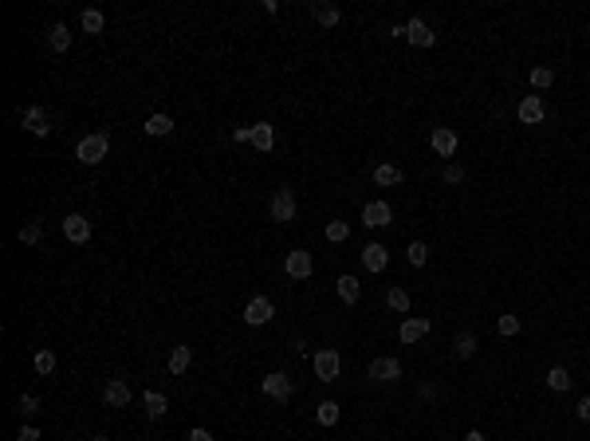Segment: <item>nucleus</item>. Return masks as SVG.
I'll use <instances>...</instances> for the list:
<instances>
[{
	"label": "nucleus",
	"mask_w": 590,
	"mask_h": 441,
	"mask_svg": "<svg viewBox=\"0 0 590 441\" xmlns=\"http://www.w3.org/2000/svg\"><path fill=\"white\" fill-rule=\"evenodd\" d=\"M103 24H107V20H103V12H98V8H83V32H87V36H98V32H103Z\"/></svg>",
	"instance_id": "nucleus-26"
},
{
	"label": "nucleus",
	"mask_w": 590,
	"mask_h": 441,
	"mask_svg": "<svg viewBox=\"0 0 590 441\" xmlns=\"http://www.w3.org/2000/svg\"><path fill=\"white\" fill-rule=\"evenodd\" d=\"M319 422H323V426H335V422H339V402H319Z\"/></svg>",
	"instance_id": "nucleus-34"
},
{
	"label": "nucleus",
	"mask_w": 590,
	"mask_h": 441,
	"mask_svg": "<svg viewBox=\"0 0 590 441\" xmlns=\"http://www.w3.org/2000/svg\"><path fill=\"white\" fill-rule=\"evenodd\" d=\"M107 150H110L107 130H95V134H87L79 146H75V158H79L83 165H98L103 158H107Z\"/></svg>",
	"instance_id": "nucleus-1"
},
{
	"label": "nucleus",
	"mask_w": 590,
	"mask_h": 441,
	"mask_svg": "<svg viewBox=\"0 0 590 441\" xmlns=\"http://www.w3.org/2000/svg\"><path fill=\"white\" fill-rule=\"evenodd\" d=\"M189 362H193V347H173L169 351V374L173 378H181V374L189 371Z\"/></svg>",
	"instance_id": "nucleus-18"
},
{
	"label": "nucleus",
	"mask_w": 590,
	"mask_h": 441,
	"mask_svg": "<svg viewBox=\"0 0 590 441\" xmlns=\"http://www.w3.org/2000/svg\"><path fill=\"white\" fill-rule=\"evenodd\" d=\"M311 268H315V260H311V252H288V260H284V272H288V280H307L311 276Z\"/></svg>",
	"instance_id": "nucleus-8"
},
{
	"label": "nucleus",
	"mask_w": 590,
	"mask_h": 441,
	"mask_svg": "<svg viewBox=\"0 0 590 441\" xmlns=\"http://www.w3.org/2000/svg\"><path fill=\"white\" fill-rule=\"evenodd\" d=\"M146 134H150V138L173 134V119H169V114H150V119H146Z\"/></svg>",
	"instance_id": "nucleus-20"
},
{
	"label": "nucleus",
	"mask_w": 590,
	"mask_h": 441,
	"mask_svg": "<svg viewBox=\"0 0 590 441\" xmlns=\"http://www.w3.org/2000/svg\"><path fill=\"white\" fill-rule=\"evenodd\" d=\"M315 374H319V382H335L339 378V351H319L315 355Z\"/></svg>",
	"instance_id": "nucleus-12"
},
{
	"label": "nucleus",
	"mask_w": 590,
	"mask_h": 441,
	"mask_svg": "<svg viewBox=\"0 0 590 441\" xmlns=\"http://www.w3.org/2000/svg\"><path fill=\"white\" fill-rule=\"evenodd\" d=\"M516 114H520V123H527V126L543 123V99H539V95H527L520 103V110H516Z\"/></svg>",
	"instance_id": "nucleus-16"
},
{
	"label": "nucleus",
	"mask_w": 590,
	"mask_h": 441,
	"mask_svg": "<svg viewBox=\"0 0 590 441\" xmlns=\"http://www.w3.org/2000/svg\"><path fill=\"white\" fill-rule=\"evenodd\" d=\"M189 441H213V433L209 429H189Z\"/></svg>",
	"instance_id": "nucleus-41"
},
{
	"label": "nucleus",
	"mask_w": 590,
	"mask_h": 441,
	"mask_svg": "<svg viewBox=\"0 0 590 441\" xmlns=\"http://www.w3.org/2000/svg\"><path fill=\"white\" fill-rule=\"evenodd\" d=\"M272 220H280V225L295 220V193H291L288 185H280L275 197H272Z\"/></svg>",
	"instance_id": "nucleus-5"
},
{
	"label": "nucleus",
	"mask_w": 590,
	"mask_h": 441,
	"mask_svg": "<svg viewBox=\"0 0 590 441\" xmlns=\"http://www.w3.org/2000/svg\"><path fill=\"white\" fill-rule=\"evenodd\" d=\"M48 48H52V52H67V48H71V32L63 24H52V28H48Z\"/></svg>",
	"instance_id": "nucleus-22"
},
{
	"label": "nucleus",
	"mask_w": 590,
	"mask_h": 441,
	"mask_svg": "<svg viewBox=\"0 0 590 441\" xmlns=\"http://www.w3.org/2000/svg\"><path fill=\"white\" fill-rule=\"evenodd\" d=\"M260 390L268 394V398H275V402H288L291 398V378L288 374H268L260 382Z\"/></svg>",
	"instance_id": "nucleus-13"
},
{
	"label": "nucleus",
	"mask_w": 590,
	"mask_h": 441,
	"mask_svg": "<svg viewBox=\"0 0 590 441\" xmlns=\"http://www.w3.org/2000/svg\"><path fill=\"white\" fill-rule=\"evenodd\" d=\"M233 138H236V142H252V126H236Z\"/></svg>",
	"instance_id": "nucleus-38"
},
{
	"label": "nucleus",
	"mask_w": 590,
	"mask_h": 441,
	"mask_svg": "<svg viewBox=\"0 0 590 441\" xmlns=\"http://www.w3.org/2000/svg\"><path fill=\"white\" fill-rule=\"evenodd\" d=\"M366 378H370V382H398V378H401V362H398V358H390V355L374 358L370 367H366Z\"/></svg>",
	"instance_id": "nucleus-3"
},
{
	"label": "nucleus",
	"mask_w": 590,
	"mask_h": 441,
	"mask_svg": "<svg viewBox=\"0 0 590 441\" xmlns=\"http://www.w3.org/2000/svg\"><path fill=\"white\" fill-rule=\"evenodd\" d=\"M146 441H162V438H146Z\"/></svg>",
	"instance_id": "nucleus-44"
},
{
	"label": "nucleus",
	"mask_w": 590,
	"mask_h": 441,
	"mask_svg": "<svg viewBox=\"0 0 590 441\" xmlns=\"http://www.w3.org/2000/svg\"><path fill=\"white\" fill-rule=\"evenodd\" d=\"M362 288H358V276H339V300L343 303H358Z\"/></svg>",
	"instance_id": "nucleus-23"
},
{
	"label": "nucleus",
	"mask_w": 590,
	"mask_h": 441,
	"mask_svg": "<svg viewBox=\"0 0 590 441\" xmlns=\"http://www.w3.org/2000/svg\"><path fill=\"white\" fill-rule=\"evenodd\" d=\"M374 181H378V185H382V189H390V185H401V170L398 165H374Z\"/></svg>",
	"instance_id": "nucleus-21"
},
{
	"label": "nucleus",
	"mask_w": 590,
	"mask_h": 441,
	"mask_svg": "<svg viewBox=\"0 0 590 441\" xmlns=\"http://www.w3.org/2000/svg\"><path fill=\"white\" fill-rule=\"evenodd\" d=\"M445 181H449V185L465 181V170H461V165H449V170H445Z\"/></svg>",
	"instance_id": "nucleus-37"
},
{
	"label": "nucleus",
	"mask_w": 590,
	"mask_h": 441,
	"mask_svg": "<svg viewBox=\"0 0 590 441\" xmlns=\"http://www.w3.org/2000/svg\"><path fill=\"white\" fill-rule=\"evenodd\" d=\"M36 410H40V398H36V394H20V398H16V413H20V418H32Z\"/></svg>",
	"instance_id": "nucleus-33"
},
{
	"label": "nucleus",
	"mask_w": 590,
	"mask_h": 441,
	"mask_svg": "<svg viewBox=\"0 0 590 441\" xmlns=\"http://www.w3.org/2000/svg\"><path fill=\"white\" fill-rule=\"evenodd\" d=\"M405 256H410V264H413V268H421V264L429 260V245H425V240H413V245L405 248Z\"/></svg>",
	"instance_id": "nucleus-31"
},
{
	"label": "nucleus",
	"mask_w": 590,
	"mask_h": 441,
	"mask_svg": "<svg viewBox=\"0 0 590 441\" xmlns=\"http://www.w3.org/2000/svg\"><path fill=\"white\" fill-rule=\"evenodd\" d=\"M386 303H390L394 311L405 316V311H410V291H405V288H390V291H386Z\"/></svg>",
	"instance_id": "nucleus-28"
},
{
	"label": "nucleus",
	"mask_w": 590,
	"mask_h": 441,
	"mask_svg": "<svg viewBox=\"0 0 590 441\" xmlns=\"http://www.w3.org/2000/svg\"><path fill=\"white\" fill-rule=\"evenodd\" d=\"M20 123H24V130H28V134L43 138V134H52L55 119H52V110H48V107H28L24 114H20Z\"/></svg>",
	"instance_id": "nucleus-2"
},
{
	"label": "nucleus",
	"mask_w": 590,
	"mask_h": 441,
	"mask_svg": "<svg viewBox=\"0 0 590 441\" xmlns=\"http://www.w3.org/2000/svg\"><path fill=\"white\" fill-rule=\"evenodd\" d=\"M91 441H110V438H91Z\"/></svg>",
	"instance_id": "nucleus-43"
},
{
	"label": "nucleus",
	"mask_w": 590,
	"mask_h": 441,
	"mask_svg": "<svg viewBox=\"0 0 590 441\" xmlns=\"http://www.w3.org/2000/svg\"><path fill=\"white\" fill-rule=\"evenodd\" d=\"M165 410H169V398L162 390H146V413L150 418H165Z\"/></svg>",
	"instance_id": "nucleus-24"
},
{
	"label": "nucleus",
	"mask_w": 590,
	"mask_h": 441,
	"mask_svg": "<svg viewBox=\"0 0 590 441\" xmlns=\"http://www.w3.org/2000/svg\"><path fill=\"white\" fill-rule=\"evenodd\" d=\"M429 146H433L441 158H453L456 146H461V138H456V130H449V126H437V130L429 134Z\"/></svg>",
	"instance_id": "nucleus-10"
},
{
	"label": "nucleus",
	"mask_w": 590,
	"mask_h": 441,
	"mask_svg": "<svg viewBox=\"0 0 590 441\" xmlns=\"http://www.w3.org/2000/svg\"><path fill=\"white\" fill-rule=\"evenodd\" d=\"M575 413L582 418V422H590V398H582V402H578V406H575Z\"/></svg>",
	"instance_id": "nucleus-40"
},
{
	"label": "nucleus",
	"mask_w": 590,
	"mask_h": 441,
	"mask_svg": "<svg viewBox=\"0 0 590 441\" xmlns=\"http://www.w3.org/2000/svg\"><path fill=\"white\" fill-rule=\"evenodd\" d=\"M390 220H394V209L386 201H366V209H362V225L366 229H386Z\"/></svg>",
	"instance_id": "nucleus-7"
},
{
	"label": "nucleus",
	"mask_w": 590,
	"mask_h": 441,
	"mask_svg": "<svg viewBox=\"0 0 590 441\" xmlns=\"http://www.w3.org/2000/svg\"><path fill=\"white\" fill-rule=\"evenodd\" d=\"M496 327H500V335H508V339H512V335H520V319H516V316H500Z\"/></svg>",
	"instance_id": "nucleus-36"
},
{
	"label": "nucleus",
	"mask_w": 590,
	"mask_h": 441,
	"mask_svg": "<svg viewBox=\"0 0 590 441\" xmlns=\"http://www.w3.org/2000/svg\"><path fill=\"white\" fill-rule=\"evenodd\" d=\"M465 441H484V433H481V429H468V433H465Z\"/></svg>",
	"instance_id": "nucleus-42"
},
{
	"label": "nucleus",
	"mask_w": 590,
	"mask_h": 441,
	"mask_svg": "<svg viewBox=\"0 0 590 441\" xmlns=\"http://www.w3.org/2000/svg\"><path fill=\"white\" fill-rule=\"evenodd\" d=\"M103 402H107L110 410H123L126 402H130V386H126V378H110V382L103 386Z\"/></svg>",
	"instance_id": "nucleus-11"
},
{
	"label": "nucleus",
	"mask_w": 590,
	"mask_h": 441,
	"mask_svg": "<svg viewBox=\"0 0 590 441\" xmlns=\"http://www.w3.org/2000/svg\"><path fill=\"white\" fill-rule=\"evenodd\" d=\"M311 16H315L323 28H335L339 20H343V12H339L335 4H323V0H315V4H311Z\"/></svg>",
	"instance_id": "nucleus-19"
},
{
	"label": "nucleus",
	"mask_w": 590,
	"mask_h": 441,
	"mask_svg": "<svg viewBox=\"0 0 590 441\" xmlns=\"http://www.w3.org/2000/svg\"><path fill=\"white\" fill-rule=\"evenodd\" d=\"M429 327H433L429 319H405V323L398 327V339H401L405 347H410V343H417V339H425V335H429Z\"/></svg>",
	"instance_id": "nucleus-14"
},
{
	"label": "nucleus",
	"mask_w": 590,
	"mask_h": 441,
	"mask_svg": "<svg viewBox=\"0 0 590 441\" xmlns=\"http://www.w3.org/2000/svg\"><path fill=\"white\" fill-rule=\"evenodd\" d=\"M63 236H67L71 245H87L91 240V220L83 217V213H67L63 217Z\"/></svg>",
	"instance_id": "nucleus-6"
},
{
	"label": "nucleus",
	"mask_w": 590,
	"mask_h": 441,
	"mask_svg": "<svg viewBox=\"0 0 590 441\" xmlns=\"http://www.w3.org/2000/svg\"><path fill=\"white\" fill-rule=\"evenodd\" d=\"M386 260H390L386 245H366V248H362V264H366V272H382Z\"/></svg>",
	"instance_id": "nucleus-17"
},
{
	"label": "nucleus",
	"mask_w": 590,
	"mask_h": 441,
	"mask_svg": "<svg viewBox=\"0 0 590 441\" xmlns=\"http://www.w3.org/2000/svg\"><path fill=\"white\" fill-rule=\"evenodd\" d=\"M16 441H40V429L24 426V429H20V438H16Z\"/></svg>",
	"instance_id": "nucleus-39"
},
{
	"label": "nucleus",
	"mask_w": 590,
	"mask_h": 441,
	"mask_svg": "<svg viewBox=\"0 0 590 441\" xmlns=\"http://www.w3.org/2000/svg\"><path fill=\"white\" fill-rule=\"evenodd\" d=\"M405 40L413 43V48H433V40H437V32L421 20V16H413L410 24H405Z\"/></svg>",
	"instance_id": "nucleus-9"
},
{
	"label": "nucleus",
	"mask_w": 590,
	"mask_h": 441,
	"mask_svg": "<svg viewBox=\"0 0 590 441\" xmlns=\"http://www.w3.org/2000/svg\"><path fill=\"white\" fill-rule=\"evenodd\" d=\"M527 79H531V87H536V91H547L551 83H555V75H551V68H531V75H527Z\"/></svg>",
	"instance_id": "nucleus-32"
},
{
	"label": "nucleus",
	"mask_w": 590,
	"mask_h": 441,
	"mask_svg": "<svg viewBox=\"0 0 590 441\" xmlns=\"http://www.w3.org/2000/svg\"><path fill=\"white\" fill-rule=\"evenodd\" d=\"M20 245H40L43 240V220H28V225H20Z\"/></svg>",
	"instance_id": "nucleus-25"
},
{
	"label": "nucleus",
	"mask_w": 590,
	"mask_h": 441,
	"mask_svg": "<svg viewBox=\"0 0 590 441\" xmlns=\"http://www.w3.org/2000/svg\"><path fill=\"white\" fill-rule=\"evenodd\" d=\"M547 386L563 394V390H571V374H567L563 367H551V371H547Z\"/></svg>",
	"instance_id": "nucleus-29"
},
{
	"label": "nucleus",
	"mask_w": 590,
	"mask_h": 441,
	"mask_svg": "<svg viewBox=\"0 0 590 441\" xmlns=\"http://www.w3.org/2000/svg\"><path fill=\"white\" fill-rule=\"evenodd\" d=\"M252 146L260 154H272L275 150V126L272 123H256L252 126Z\"/></svg>",
	"instance_id": "nucleus-15"
},
{
	"label": "nucleus",
	"mask_w": 590,
	"mask_h": 441,
	"mask_svg": "<svg viewBox=\"0 0 590 441\" xmlns=\"http://www.w3.org/2000/svg\"><path fill=\"white\" fill-rule=\"evenodd\" d=\"M346 236H350V229H346V220H330V225H327V240H335V245H343Z\"/></svg>",
	"instance_id": "nucleus-35"
},
{
	"label": "nucleus",
	"mask_w": 590,
	"mask_h": 441,
	"mask_svg": "<svg viewBox=\"0 0 590 441\" xmlns=\"http://www.w3.org/2000/svg\"><path fill=\"white\" fill-rule=\"evenodd\" d=\"M272 316H275V307H272L268 296H256V300L244 303V323H248V327H264Z\"/></svg>",
	"instance_id": "nucleus-4"
},
{
	"label": "nucleus",
	"mask_w": 590,
	"mask_h": 441,
	"mask_svg": "<svg viewBox=\"0 0 590 441\" xmlns=\"http://www.w3.org/2000/svg\"><path fill=\"white\" fill-rule=\"evenodd\" d=\"M453 351H456V358H468L472 351H476V335H472V331H461V335L453 339Z\"/></svg>",
	"instance_id": "nucleus-27"
},
{
	"label": "nucleus",
	"mask_w": 590,
	"mask_h": 441,
	"mask_svg": "<svg viewBox=\"0 0 590 441\" xmlns=\"http://www.w3.org/2000/svg\"><path fill=\"white\" fill-rule=\"evenodd\" d=\"M32 362H36V374H43V378H48V374H55V351H36V358H32Z\"/></svg>",
	"instance_id": "nucleus-30"
}]
</instances>
